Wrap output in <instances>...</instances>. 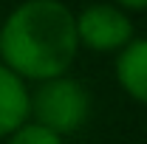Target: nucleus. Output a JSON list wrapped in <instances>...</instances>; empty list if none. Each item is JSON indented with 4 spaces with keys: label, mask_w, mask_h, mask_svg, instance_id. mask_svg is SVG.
<instances>
[{
    "label": "nucleus",
    "mask_w": 147,
    "mask_h": 144,
    "mask_svg": "<svg viewBox=\"0 0 147 144\" xmlns=\"http://www.w3.org/2000/svg\"><path fill=\"white\" fill-rule=\"evenodd\" d=\"M76 54V14L62 0H23L0 26V62L26 82L68 73Z\"/></svg>",
    "instance_id": "obj_1"
},
{
    "label": "nucleus",
    "mask_w": 147,
    "mask_h": 144,
    "mask_svg": "<svg viewBox=\"0 0 147 144\" xmlns=\"http://www.w3.org/2000/svg\"><path fill=\"white\" fill-rule=\"evenodd\" d=\"M91 110H93L91 90L68 73L42 79V82H37L34 93H28V119L51 127L59 136L79 133L88 124Z\"/></svg>",
    "instance_id": "obj_2"
},
{
    "label": "nucleus",
    "mask_w": 147,
    "mask_h": 144,
    "mask_svg": "<svg viewBox=\"0 0 147 144\" xmlns=\"http://www.w3.org/2000/svg\"><path fill=\"white\" fill-rule=\"evenodd\" d=\"M76 40L79 48L99 54L122 51L133 40V23L116 3H91L76 14Z\"/></svg>",
    "instance_id": "obj_3"
},
{
    "label": "nucleus",
    "mask_w": 147,
    "mask_h": 144,
    "mask_svg": "<svg viewBox=\"0 0 147 144\" xmlns=\"http://www.w3.org/2000/svg\"><path fill=\"white\" fill-rule=\"evenodd\" d=\"M116 54V82L133 102L147 105V37L130 40Z\"/></svg>",
    "instance_id": "obj_4"
},
{
    "label": "nucleus",
    "mask_w": 147,
    "mask_h": 144,
    "mask_svg": "<svg viewBox=\"0 0 147 144\" xmlns=\"http://www.w3.org/2000/svg\"><path fill=\"white\" fill-rule=\"evenodd\" d=\"M28 119V85L0 62V139Z\"/></svg>",
    "instance_id": "obj_5"
},
{
    "label": "nucleus",
    "mask_w": 147,
    "mask_h": 144,
    "mask_svg": "<svg viewBox=\"0 0 147 144\" xmlns=\"http://www.w3.org/2000/svg\"><path fill=\"white\" fill-rule=\"evenodd\" d=\"M9 144H65V136L54 133L51 127L40 124L34 119H26L17 130L9 133Z\"/></svg>",
    "instance_id": "obj_6"
},
{
    "label": "nucleus",
    "mask_w": 147,
    "mask_h": 144,
    "mask_svg": "<svg viewBox=\"0 0 147 144\" xmlns=\"http://www.w3.org/2000/svg\"><path fill=\"white\" fill-rule=\"evenodd\" d=\"M113 3L125 11H144L147 9V0H113Z\"/></svg>",
    "instance_id": "obj_7"
}]
</instances>
